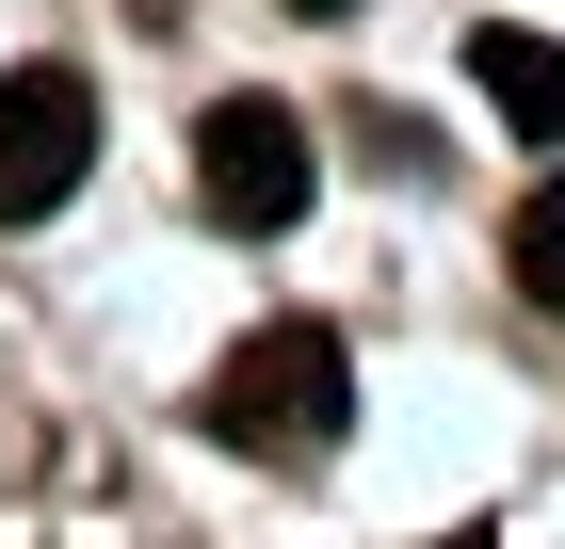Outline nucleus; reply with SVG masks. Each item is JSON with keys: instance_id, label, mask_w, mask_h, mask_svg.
Here are the masks:
<instances>
[{"instance_id": "obj_2", "label": "nucleus", "mask_w": 565, "mask_h": 549, "mask_svg": "<svg viewBox=\"0 0 565 549\" xmlns=\"http://www.w3.org/2000/svg\"><path fill=\"white\" fill-rule=\"evenodd\" d=\"M194 211L226 243H275L307 211V114L291 97H211V129H194Z\"/></svg>"}, {"instance_id": "obj_7", "label": "nucleus", "mask_w": 565, "mask_h": 549, "mask_svg": "<svg viewBox=\"0 0 565 549\" xmlns=\"http://www.w3.org/2000/svg\"><path fill=\"white\" fill-rule=\"evenodd\" d=\"M291 17H340V0H291Z\"/></svg>"}, {"instance_id": "obj_4", "label": "nucleus", "mask_w": 565, "mask_h": 549, "mask_svg": "<svg viewBox=\"0 0 565 549\" xmlns=\"http://www.w3.org/2000/svg\"><path fill=\"white\" fill-rule=\"evenodd\" d=\"M469 82L501 97V129L565 146V49H550V33H518V17H484V33H469Z\"/></svg>"}, {"instance_id": "obj_1", "label": "nucleus", "mask_w": 565, "mask_h": 549, "mask_svg": "<svg viewBox=\"0 0 565 549\" xmlns=\"http://www.w3.org/2000/svg\"><path fill=\"white\" fill-rule=\"evenodd\" d=\"M194 421H211L226 453H259V468H307L323 436L355 421V356H340V324H259V339H226V372L194 388Z\"/></svg>"}, {"instance_id": "obj_3", "label": "nucleus", "mask_w": 565, "mask_h": 549, "mask_svg": "<svg viewBox=\"0 0 565 549\" xmlns=\"http://www.w3.org/2000/svg\"><path fill=\"white\" fill-rule=\"evenodd\" d=\"M82 162H97V82L82 65H17V82H0V226L65 211Z\"/></svg>"}, {"instance_id": "obj_5", "label": "nucleus", "mask_w": 565, "mask_h": 549, "mask_svg": "<svg viewBox=\"0 0 565 549\" xmlns=\"http://www.w3.org/2000/svg\"><path fill=\"white\" fill-rule=\"evenodd\" d=\"M501 258H518V292H533V307L565 324V162H550V178L518 194V226H501Z\"/></svg>"}, {"instance_id": "obj_6", "label": "nucleus", "mask_w": 565, "mask_h": 549, "mask_svg": "<svg viewBox=\"0 0 565 549\" xmlns=\"http://www.w3.org/2000/svg\"><path fill=\"white\" fill-rule=\"evenodd\" d=\"M436 549H484V534H469V517H452V534H436Z\"/></svg>"}]
</instances>
